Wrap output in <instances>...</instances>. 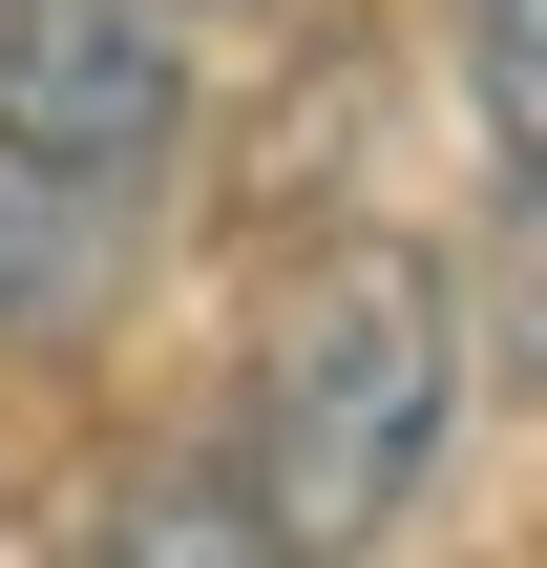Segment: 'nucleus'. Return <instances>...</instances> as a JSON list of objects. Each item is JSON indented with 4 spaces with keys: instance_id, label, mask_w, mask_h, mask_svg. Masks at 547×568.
Segmentation results:
<instances>
[{
    "instance_id": "2",
    "label": "nucleus",
    "mask_w": 547,
    "mask_h": 568,
    "mask_svg": "<svg viewBox=\"0 0 547 568\" xmlns=\"http://www.w3.org/2000/svg\"><path fill=\"white\" fill-rule=\"evenodd\" d=\"M0 126L148 211V169L190 148V42H169V0H0Z\"/></svg>"
},
{
    "instance_id": "6",
    "label": "nucleus",
    "mask_w": 547,
    "mask_h": 568,
    "mask_svg": "<svg viewBox=\"0 0 547 568\" xmlns=\"http://www.w3.org/2000/svg\"><path fill=\"white\" fill-rule=\"evenodd\" d=\"M169 21H274V0H169Z\"/></svg>"
},
{
    "instance_id": "3",
    "label": "nucleus",
    "mask_w": 547,
    "mask_h": 568,
    "mask_svg": "<svg viewBox=\"0 0 547 568\" xmlns=\"http://www.w3.org/2000/svg\"><path fill=\"white\" fill-rule=\"evenodd\" d=\"M105 274H126V190H84L63 148L0 126V337H84Z\"/></svg>"
},
{
    "instance_id": "4",
    "label": "nucleus",
    "mask_w": 547,
    "mask_h": 568,
    "mask_svg": "<svg viewBox=\"0 0 547 568\" xmlns=\"http://www.w3.org/2000/svg\"><path fill=\"white\" fill-rule=\"evenodd\" d=\"M84 548H126V568H169V548H190V568H253V548H295V527H274V485H253V464H148Z\"/></svg>"
},
{
    "instance_id": "5",
    "label": "nucleus",
    "mask_w": 547,
    "mask_h": 568,
    "mask_svg": "<svg viewBox=\"0 0 547 568\" xmlns=\"http://www.w3.org/2000/svg\"><path fill=\"white\" fill-rule=\"evenodd\" d=\"M464 84H485V126H506V169L547 190V0H464Z\"/></svg>"
},
{
    "instance_id": "1",
    "label": "nucleus",
    "mask_w": 547,
    "mask_h": 568,
    "mask_svg": "<svg viewBox=\"0 0 547 568\" xmlns=\"http://www.w3.org/2000/svg\"><path fill=\"white\" fill-rule=\"evenodd\" d=\"M464 443V295L422 232H337L253 337V485L295 548H401Z\"/></svg>"
}]
</instances>
